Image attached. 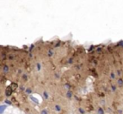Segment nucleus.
<instances>
[{"mask_svg": "<svg viewBox=\"0 0 123 114\" xmlns=\"http://www.w3.org/2000/svg\"><path fill=\"white\" fill-rule=\"evenodd\" d=\"M42 114H46V112H45V111H43V112H42Z\"/></svg>", "mask_w": 123, "mask_h": 114, "instance_id": "2", "label": "nucleus"}, {"mask_svg": "<svg viewBox=\"0 0 123 114\" xmlns=\"http://www.w3.org/2000/svg\"><path fill=\"white\" fill-rule=\"evenodd\" d=\"M12 90H13V89L10 88V87H9V88L7 89V90H6V95H10L11 93H12Z\"/></svg>", "mask_w": 123, "mask_h": 114, "instance_id": "1", "label": "nucleus"}]
</instances>
